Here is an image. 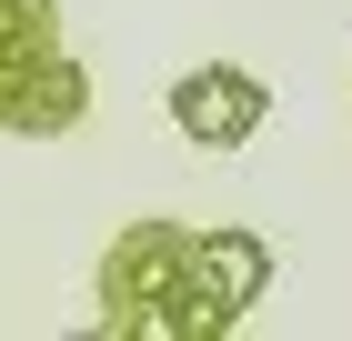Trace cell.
Listing matches in <instances>:
<instances>
[{"instance_id": "2", "label": "cell", "mask_w": 352, "mask_h": 341, "mask_svg": "<svg viewBox=\"0 0 352 341\" xmlns=\"http://www.w3.org/2000/svg\"><path fill=\"white\" fill-rule=\"evenodd\" d=\"M272 291V241L221 221V231H191V261H182V291H171V341H212Z\"/></svg>"}, {"instance_id": "1", "label": "cell", "mask_w": 352, "mask_h": 341, "mask_svg": "<svg viewBox=\"0 0 352 341\" xmlns=\"http://www.w3.org/2000/svg\"><path fill=\"white\" fill-rule=\"evenodd\" d=\"M182 261H191V221H131L111 231L101 251V331L121 341H171V291H182Z\"/></svg>"}, {"instance_id": "3", "label": "cell", "mask_w": 352, "mask_h": 341, "mask_svg": "<svg viewBox=\"0 0 352 341\" xmlns=\"http://www.w3.org/2000/svg\"><path fill=\"white\" fill-rule=\"evenodd\" d=\"M81 121H91V71L60 40L0 60V131L10 141H60V131H81Z\"/></svg>"}, {"instance_id": "5", "label": "cell", "mask_w": 352, "mask_h": 341, "mask_svg": "<svg viewBox=\"0 0 352 341\" xmlns=\"http://www.w3.org/2000/svg\"><path fill=\"white\" fill-rule=\"evenodd\" d=\"M41 40H60V0H0V60L41 51Z\"/></svg>"}, {"instance_id": "4", "label": "cell", "mask_w": 352, "mask_h": 341, "mask_svg": "<svg viewBox=\"0 0 352 341\" xmlns=\"http://www.w3.org/2000/svg\"><path fill=\"white\" fill-rule=\"evenodd\" d=\"M262 121H272V91L242 60H201V71L171 80V131H182L191 151H242Z\"/></svg>"}]
</instances>
